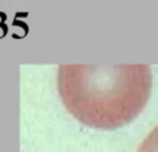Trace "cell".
Listing matches in <instances>:
<instances>
[{"mask_svg":"<svg viewBox=\"0 0 158 152\" xmlns=\"http://www.w3.org/2000/svg\"><path fill=\"white\" fill-rule=\"evenodd\" d=\"M151 86V68L146 64H65L57 71V89L65 109L98 130H115L139 116L148 102Z\"/></svg>","mask_w":158,"mask_h":152,"instance_id":"6da1fadb","label":"cell"},{"mask_svg":"<svg viewBox=\"0 0 158 152\" xmlns=\"http://www.w3.org/2000/svg\"><path fill=\"white\" fill-rule=\"evenodd\" d=\"M137 152H158V126H156L142 141Z\"/></svg>","mask_w":158,"mask_h":152,"instance_id":"7a4b0ae2","label":"cell"}]
</instances>
